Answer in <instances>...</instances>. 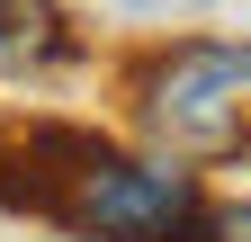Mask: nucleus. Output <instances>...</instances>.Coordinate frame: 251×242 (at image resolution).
<instances>
[{
    "mask_svg": "<svg viewBox=\"0 0 251 242\" xmlns=\"http://www.w3.org/2000/svg\"><path fill=\"white\" fill-rule=\"evenodd\" d=\"M0 170H9L0 197L45 216V224H72V233H99V242H215L198 170L135 162L81 126H36L27 144H9Z\"/></svg>",
    "mask_w": 251,
    "mask_h": 242,
    "instance_id": "obj_1",
    "label": "nucleus"
},
{
    "mask_svg": "<svg viewBox=\"0 0 251 242\" xmlns=\"http://www.w3.org/2000/svg\"><path fill=\"white\" fill-rule=\"evenodd\" d=\"M215 242H251V197H242V206H225V216H215Z\"/></svg>",
    "mask_w": 251,
    "mask_h": 242,
    "instance_id": "obj_4",
    "label": "nucleus"
},
{
    "mask_svg": "<svg viewBox=\"0 0 251 242\" xmlns=\"http://www.w3.org/2000/svg\"><path fill=\"white\" fill-rule=\"evenodd\" d=\"M135 99L171 153H242L251 144V45H171L135 81Z\"/></svg>",
    "mask_w": 251,
    "mask_h": 242,
    "instance_id": "obj_2",
    "label": "nucleus"
},
{
    "mask_svg": "<svg viewBox=\"0 0 251 242\" xmlns=\"http://www.w3.org/2000/svg\"><path fill=\"white\" fill-rule=\"evenodd\" d=\"M126 9H144V18H188V9H215V0H126Z\"/></svg>",
    "mask_w": 251,
    "mask_h": 242,
    "instance_id": "obj_5",
    "label": "nucleus"
},
{
    "mask_svg": "<svg viewBox=\"0 0 251 242\" xmlns=\"http://www.w3.org/2000/svg\"><path fill=\"white\" fill-rule=\"evenodd\" d=\"M63 54V18L45 9V0H0V63L9 72H36Z\"/></svg>",
    "mask_w": 251,
    "mask_h": 242,
    "instance_id": "obj_3",
    "label": "nucleus"
}]
</instances>
